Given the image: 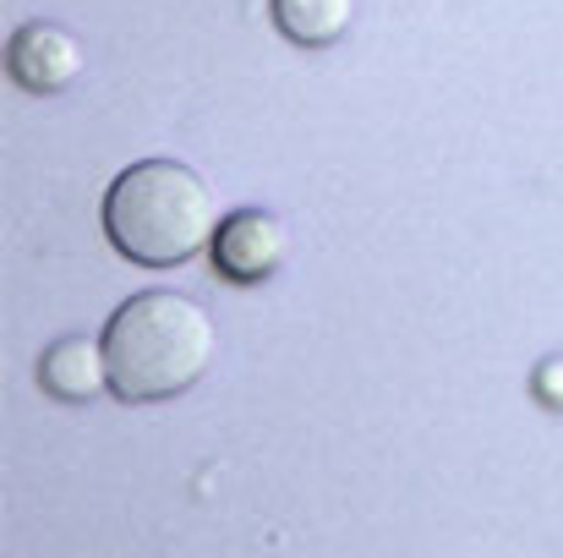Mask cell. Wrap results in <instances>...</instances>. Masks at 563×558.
I'll return each instance as SVG.
<instances>
[{"label": "cell", "instance_id": "1", "mask_svg": "<svg viewBox=\"0 0 563 558\" xmlns=\"http://www.w3.org/2000/svg\"><path fill=\"white\" fill-rule=\"evenodd\" d=\"M213 351H219V335L202 302H191L181 291H143L104 329L110 394L132 405L176 400L208 372Z\"/></svg>", "mask_w": 563, "mask_h": 558}, {"label": "cell", "instance_id": "6", "mask_svg": "<svg viewBox=\"0 0 563 558\" xmlns=\"http://www.w3.org/2000/svg\"><path fill=\"white\" fill-rule=\"evenodd\" d=\"M351 0H274V22L290 44L301 50H323L334 39L351 33Z\"/></svg>", "mask_w": 563, "mask_h": 558}, {"label": "cell", "instance_id": "5", "mask_svg": "<svg viewBox=\"0 0 563 558\" xmlns=\"http://www.w3.org/2000/svg\"><path fill=\"white\" fill-rule=\"evenodd\" d=\"M38 383L55 394V400H93L99 389H110V362H104V340L93 346L88 335H66L44 351L38 362Z\"/></svg>", "mask_w": 563, "mask_h": 558}, {"label": "cell", "instance_id": "3", "mask_svg": "<svg viewBox=\"0 0 563 558\" xmlns=\"http://www.w3.org/2000/svg\"><path fill=\"white\" fill-rule=\"evenodd\" d=\"M285 247H290L285 225L268 208H235V214H224V225L213 236V263L235 285H263L285 263Z\"/></svg>", "mask_w": 563, "mask_h": 558}, {"label": "cell", "instance_id": "2", "mask_svg": "<svg viewBox=\"0 0 563 558\" xmlns=\"http://www.w3.org/2000/svg\"><path fill=\"white\" fill-rule=\"evenodd\" d=\"M219 225L224 219L213 186L176 160H143L121 171L104 197V230L137 269H181L202 247H213Z\"/></svg>", "mask_w": 563, "mask_h": 558}, {"label": "cell", "instance_id": "4", "mask_svg": "<svg viewBox=\"0 0 563 558\" xmlns=\"http://www.w3.org/2000/svg\"><path fill=\"white\" fill-rule=\"evenodd\" d=\"M5 72L27 94H60L82 72V44L66 28H55V22H27L5 44Z\"/></svg>", "mask_w": 563, "mask_h": 558}, {"label": "cell", "instance_id": "7", "mask_svg": "<svg viewBox=\"0 0 563 558\" xmlns=\"http://www.w3.org/2000/svg\"><path fill=\"white\" fill-rule=\"evenodd\" d=\"M537 383H542V394H548V405H563V362H548Z\"/></svg>", "mask_w": 563, "mask_h": 558}]
</instances>
